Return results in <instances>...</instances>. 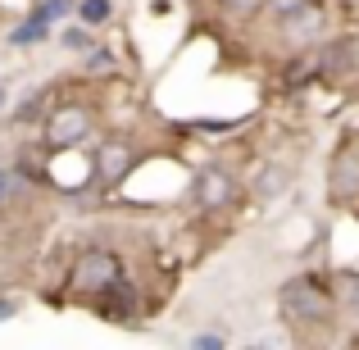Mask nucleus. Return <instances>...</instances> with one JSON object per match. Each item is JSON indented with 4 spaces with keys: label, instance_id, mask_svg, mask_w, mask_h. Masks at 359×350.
I'll return each mask as SVG.
<instances>
[{
    "label": "nucleus",
    "instance_id": "obj_12",
    "mask_svg": "<svg viewBox=\"0 0 359 350\" xmlns=\"http://www.w3.org/2000/svg\"><path fill=\"white\" fill-rule=\"evenodd\" d=\"M14 191H18V173L14 168H0V205L14 201Z\"/></svg>",
    "mask_w": 359,
    "mask_h": 350
},
{
    "label": "nucleus",
    "instance_id": "obj_16",
    "mask_svg": "<svg viewBox=\"0 0 359 350\" xmlns=\"http://www.w3.org/2000/svg\"><path fill=\"white\" fill-rule=\"evenodd\" d=\"M87 64L105 73V69H114V55H109V51H91V55H87Z\"/></svg>",
    "mask_w": 359,
    "mask_h": 350
},
{
    "label": "nucleus",
    "instance_id": "obj_9",
    "mask_svg": "<svg viewBox=\"0 0 359 350\" xmlns=\"http://www.w3.org/2000/svg\"><path fill=\"white\" fill-rule=\"evenodd\" d=\"M78 14H82V27L109 23V14H114V0H82V5H78Z\"/></svg>",
    "mask_w": 359,
    "mask_h": 350
},
{
    "label": "nucleus",
    "instance_id": "obj_11",
    "mask_svg": "<svg viewBox=\"0 0 359 350\" xmlns=\"http://www.w3.org/2000/svg\"><path fill=\"white\" fill-rule=\"evenodd\" d=\"M60 41L69 46V51H87V46H91V32H87V27H64Z\"/></svg>",
    "mask_w": 359,
    "mask_h": 350
},
{
    "label": "nucleus",
    "instance_id": "obj_10",
    "mask_svg": "<svg viewBox=\"0 0 359 350\" xmlns=\"http://www.w3.org/2000/svg\"><path fill=\"white\" fill-rule=\"evenodd\" d=\"M264 5H269L278 18H300V14L314 9V0H264Z\"/></svg>",
    "mask_w": 359,
    "mask_h": 350
},
{
    "label": "nucleus",
    "instance_id": "obj_17",
    "mask_svg": "<svg viewBox=\"0 0 359 350\" xmlns=\"http://www.w3.org/2000/svg\"><path fill=\"white\" fill-rule=\"evenodd\" d=\"M278 187H282V168H269V173H264V182H259V191H264V196H273Z\"/></svg>",
    "mask_w": 359,
    "mask_h": 350
},
{
    "label": "nucleus",
    "instance_id": "obj_6",
    "mask_svg": "<svg viewBox=\"0 0 359 350\" xmlns=\"http://www.w3.org/2000/svg\"><path fill=\"white\" fill-rule=\"evenodd\" d=\"M332 173H337V182H332L337 201H351V196L359 191V155H355V150H341Z\"/></svg>",
    "mask_w": 359,
    "mask_h": 350
},
{
    "label": "nucleus",
    "instance_id": "obj_1",
    "mask_svg": "<svg viewBox=\"0 0 359 350\" xmlns=\"http://www.w3.org/2000/svg\"><path fill=\"white\" fill-rule=\"evenodd\" d=\"M278 309L282 318H291L296 328H318L332 318V287H327L323 278H309V273H300V278H287L278 291Z\"/></svg>",
    "mask_w": 359,
    "mask_h": 350
},
{
    "label": "nucleus",
    "instance_id": "obj_14",
    "mask_svg": "<svg viewBox=\"0 0 359 350\" xmlns=\"http://www.w3.org/2000/svg\"><path fill=\"white\" fill-rule=\"evenodd\" d=\"M223 9H228V14H255V9L264 5V0H219Z\"/></svg>",
    "mask_w": 359,
    "mask_h": 350
},
{
    "label": "nucleus",
    "instance_id": "obj_3",
    "mask_svg": "<svg viewBox=\"0 0 359 350\" xmlns=\"http://www.w3.org/2000/svg\"><path fill=\"white\" fill-rule=\"evenodd\" d=\"M91 128H96V119H91L87 105H55L50 119H46V141H50L55 150L82 146V141L91 137Z\"/></svg>",
    "mask_w": 359,
    "mask_h": 350
},
{
    "label": "nucleus",
    "instance_id": "obj_8",
    "mask_svg": "<svg viewBox=\"0 0 359 350\" xmlns=\"http://www.w3.org/2000/svg\"><path fill=\"white\" fill-rule=\"evenodd\" d=\"M46 36H50V18L32 14V18H23V23L9 32V46H36V41H46Z\"/></svg>",
    "mask_w": 359,
    "mask_h": 350
},
{
    "label": "nucleus",
    "instance_id": "obj_7",
    "mask_svg": "<svg viewBox=\"0 0 359 350\" xmlns=\"http://www.w3.org/2000/svg\"><path fill=\"white\" fill-rule=\"evenodd\" d=\"M132 305H137V300H132V291H128V282H123V278L114 282V287L100 291V314H105V318H128Z\"/></svg>",
    "mask_w": 359,
    "mask_h": 350
},
{
    "label": "nucleus",
    "instance_id": "obj_2",
    "mask_svg": "<svg viewBox=\"0 0 359 350\" xmlns=\"http://www.w3.org/2000/svg\"><path fill=\"white\" fill-rule=\"evenodd\" d=\"M123 278V264L114 250H105V245H91V250H82L78 260H73L69 269V287L82 291V296H100L105 287H114Z\"/></svg>",
    "mask_w": 359,
    "mask_h": 350
},
{
    "label": "nucleus",
    "instance_id": "obj_13",
    "mask_svg": "<svg viewBox=\"0 0 359 350\" xmlns=\"http://www.w3.org/2000/svg\"><path fill=\"white\" fill-rule=\"evenodd\" d=\"M36 14L55 23V18H64V14H69V0H41V5H36Z\"/></svg>",
    "mask_w": 359,
    "mask_h": 350
},
{
    "label": "nucleus",
    "instance_id": "obj_5",
    "mask_svg": "<svg viewBox=\"0 0 359 350\" xmlns=\"http://www.w3.org/2000/svg\"><path fill=\"white\" fill-rule=\"evenodd\" d=\"M232 196H237V182H232L228 168H205L191 187V201L201 210H223V205H232Z\"/></svg>",
    "mask_w": 359,
    "mask_h": 350
},
{
    "label": "nucleus",
    "instance_id": "obj_4",
    "mask_svg": "<svg viewBox=\"0 0 359 350\" xmlns=\"http://www.w3.org/2000/svg\"><path fill=\"white\" fill-rule=\"evenodd\" d=\"M132 164H137V150H132L128 137L100 141V150H96V173H100V182H123V177L132 173Z\"/></svg>",
    "mask_w": 359,
    "mask_h": 350
},
{
    "label": "nucleus",
    "instance_id": "obj_15",
    "mask_svg": "<svg viewBox=\"0 0 359 350\" xmlns=\"http://www.w3.org/2000/svg\"><path fill=\"white\" fill-rule=\"evenodd\" d=\"M191 350H223V337H219V332H201V337L191 342Z\"/></svg>",
    "mask_w": 359,
    "mask_h": 350
},
{
    "label": "nucleus",
    "instance_id": "obj_18",
    "mask_svg": "<svg viewBox=\"0 0 359 350\" xmlns=\"http://www.w3.org/2000/svg\"><path fill=\"white\" fill-rule=\"evenodd\" d=\"M14 314V300H0V318H9Z\"/></svg>",
    "mask_w": 359,
    "mask_h": 350
}]
</instances>
